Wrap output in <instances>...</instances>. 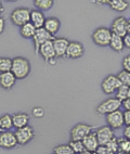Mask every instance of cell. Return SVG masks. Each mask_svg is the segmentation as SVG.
Here are the masks:
<instances>
[{"label":"cell","instance_id":"obj_1","mask_svg":"<svg viewBox=\"0 0 130 154\" xmlns=\"http://www.w3.org/2000/svg\"><path fill=\"white\" fill-rule=\"evenodd\" d=\"M32 65L29 60L24 57H17L13 59L11 72L17 77V79H25L28 75L31 74Z\"/></svg>","mask_w":130,"mask_h":154},{"label":"cell","instance_id":"obj_2","mask_svg":"<svg viewBox=\"0 0 130 154\" xmlns=\"http://www.w3.org/2000/svg\"><path fill=\"white\" fill-rule=\"evenodd\" d=\"M112 36H113V33H112L111 28L99 27L92 33L91 38L92 42L99 47H107L110 46Z\"/></svg>","mask_w":130,"mask_h":154},{"label":"cell","instance_id":"obj_3","mask_svg":"<svg viewBox=\"0 0 130 154\" xmlns=\"http://www.w3.org/2000/svg\"><path fill=\"white\" fill-rule=\"evenodd\" d=\"M31 10L28 8H17L10 14V20L13 23V25L17 27H22L23 25L31 22Z\"/></svg>","mask_w":130,"mask_h":154},{"label":"cell","instance_id":"obj_4","mask_svg":"<svg viewBox=\"0 0 130 154\" xmlns=\"http://www.w3.org/2000/svg\"><path fill=\"white\" fill-rule=\"evenodd\" d=\"M122 106V102L116 98H108L104 100L97 106L95 111L99 115H107L110 113H113L115 111L119 110Z\"/></svg>","mask_w":130,"mask_h":154},{"label":"cell","instance_id":"obj_5","mask_svg":"<svg viewBox=\"0 0 130 154\" xmlns=\"http://www.w3.org/2000/svg\"><path fill=\"white\" fill-rule=\"evenodd\" d=\"M93 131V127L89 124L85 123H78L76 124L72 129H71V140L74 141H83L85 137L91 134Z\"/></svg>","mask_w":130,"mask_h":154},{"label":"cell","instance_id":"obj_6","mask_svg":"<svg viewBox=\"0 0 130 154\" xmlns=\"http://www.w3.org/2000/svg\"><path fill=\"white\" fill-rule=\"evenodd\" d=\"M122 84L118 79L116 75H107V76L102 80L101 83V89L105 94H116L117 89L122 86Z\"/></svg>","mask_w":130,"mask_h":154},{"label":"cell","instance_id":"obj_7","mask_svg":"<svg viewBox=\"0 0 130 154\" xmlns=\"http://www.w3.org/2000/svg\"><path fill=\"white\" fill-rule=\"evenodd\" d=\"M14 134H15L19 146H26L35 137V130L29 125L26 127H23V128H20V129H17Z\"/></svg>","mask_w":130,"mask_h":154},{"label":"cell","instance_id":"obj_8","mask_svg":"<svg viewBox=\"0 0 130 154\" xmlns=\"http://www.w3.org/2000/svg\"><path fill=\"white\" fill-rule=\"evenodd\" d=\"M128 24H129V21L125 17L120 15V17H115L111 25L112 33L114 35L119 36V37H125V36L127 35Z\"/></svg>","mask_w":130,"mask_h":154},{"label":"cell","instance_id":"obj_9","mask_svg":"<svg viewBox=\"0 0 130 154\" xmlns=\"http://www.w3.org/2000/svg\"><path fill=\"white\" fill-rule=\"evenodd\" d=\"M54 38H56V37H54V36H52L50 33H48L47 30L44 29V27L37 29L36 34H35V36H34V38H33L34 48H35V53H36V54H38L39 48L41 47L44 44L50 42V40H53Z\"/></svg>","mask_w":130,"mask_h":154},{"label":"cell","instance_id":"obj_10","mask_svg":"<svg viewBox=\"0 0 130 154\" xmlns=\"http://www.w3.org/2000/svg\"><path fill=\"white\" fill-rule=\"evenodd\" d=\"M105 121L107 126L111 127L112 129H120L125 126L124 112L120 110H117L113 113H110L106 115Z\"/></svg>","mask_w":130,"mask_h":154},{"label":"cell","instance_id":"obj_11","mask_svg":"<svg viewBox=\"0 0 130 154\" xmlns=\"http://www.w3.org/2000/svg\"><path fill=\"white\" fill-rule=\"evenodd\" d=\"M19 146L15 137V134L12 131H2L0 132V148L5 150H12Z\"/></svg>","mask_w":130,"mask_h":154},{"label":"cell","instance_id":"obj_12","mask_svg":"<svg viewBox=\"0 0 130 154\" xmlns=\"http://www.w3.org/2000/svg\"><path fill=\"white\" fill-rule=\"evenodd\" d=\"M95 135H97L100 146H105V144H107L110 141L113 140L114 138H115L114 129H112L111 127H108L107 125L100 127L99 129H97Z\"/></svg>","mask_w":130,"mask_h":154},{"label":"cell","instance_id":"obj_13","mask_svg":"<svg viewBox=\"0 0 130 154\" xmlns=\"http://www.w3.org/2000/svg\"><path fill=\"white\" fill-rule=\"evenodd\" d=\"M38 54H40V57L47 63H50L52 60H56V51H54V47H53V40H50V42L42 45L41 47L39 48Z\"/></svg>","mask_w":130,"mask_h":154},{"label":"cell","instance_id":"obj_14","mask_svg":"<svg viewBox=\"0 0 130 154\" xmlns=\"http://www.w3.org/2000/svg\"><path fill=\"white\" fill-rule=\"evenodd\" d=\"M69 40L64 37H58L53 39V47L56 51V58H65L68 48Z\"/></svg>","mask_w":130,"mask_h":154},{"label":"cell","instance_id":"obj_15","mask_svg":"<svg viewBox=\"0 0 130 154\" xmlns=\"http://www.w3.org/2000/svg\"><path fill=\"white\" fill-rule=\"evenodd\" d=\"M85 53L83 45L79 42H69L68 48H67L66 58L67 59H79Z\"/></svg>","mask_w":130,"mask_h":154},{"label":"cell","instance_id":"obj_16","mask_svg":"<svg viewBox=\"0 0 130 154\" xmlns=\"http://www.w3.org/2000/svg\"><path fill=\"white\" fill-rule=\"evenodd\" d=\"M17 83V77L14 76L12 72L1 73L0 74V87L6 90H10L14 87Z\"/></svg>","mask_w":130,"mask_h":154},{"label":"cell","instance_id":"obj_17","mask_svg":"<svg viewBox=\"0 0 130 154\" xmlns=\"http://www.w3.org/2000/svg\"><path fill=\"white\" fill-rule=\"evenodd\" d=\"M83 144L85 146V150L88 152H95L99 148V141H98V138L97 135H95V132L92 131L91 134H89L87 137H85L83 139Z\"/></svg>","mask_w":130,"mask_h":154},{"label":"cell","instance_id":"obj_18","mask_svg":"<svg viewBox=\"0 0 130 154\" xmlns=\"http://www.w3.org/2000/svg\"><path fill=\"white\" fill-rule=\"evenodd\" d=\"M12 119H13L14 128H15V129H20V128L28 126V123H29V115H28L27 113H24V112L15 113V114L12 115Z\"/></svg>","mask_w":130,"mask_h":154},{"label":"cell","instance_id":"obj_19","mask_svg":"<svg viewBox=\"0 0 130 154\" xmlns=\"http://www.w3.org/2000/svg\"><path fill=\"white\" fill-rule=\"evenodd\" d=\"M60 27H61V21L58 19V17H48L46 20L44 25V28L47 30L48 33H50L52 36H54L59 30H60Z\"/></svg>","mask_w":130,"mask_h":154},{"label":"cell","instance_id":"obj_20","mask_svg":"<svg viewBox=\"0 0 130 154\" xmlns=\"http://www.w3.org/2000/svg\"><path fill=\"white\" fill-rule=\"evenodd\" d=\"M46 17H44V12L39 11V10H32L31 12V23L37 28H42L44 25V22H46Z\"/></svg>","mask_w":130,"mask_h":154},{"label":"cell","instance_id":"obj_21","mask_svg":"<svg viewBox=\"0 0 130 154\" xmlns=\"http://www.w3.org/2000/svg\"><path fill=\"white\" fill-rule=\"evenodd\" d=\"M36 30L37 28L29 22L27 24L23 25L22 27H20V35L25 39H33L35 34H36Z\"/></svg>","mask_w":130,"mask_h":154},{"label":"cell","instance_id":"obj_22","mask_svg":"<svg viewBox=\"0 0 130 154\" xmlns=\"http://www.w3.org/2000/svg\"><path fill=\"white\" fill-rule=\"evenodd\" d=\"M108 6L116 12H124L129 8V2L126 0H110Z\"/></svg>","mask_w":130,"mask_h":154},{"label":"cell","instance_id":"obj_23","mask_svg":"<svg viewBox=\"0 0 130 154\" xmlns=\"http://www.w3.org/2000/svg\"><path fill=\"white\" fill-rule=\"evenodd\" d=\"M13 127V119L12 115L6 113L0 116V129L2 131H9Z\"/></svg>","mask_w":130,"mask_h":154},{"label":"cell","instance_id":"obj_24","mask_svg":"<svg viewBox=\"0 0 130 154\" xmlns=\"http://www.w3.org/2000/svg\"><path fill=\"white\" fill-rule=\"evenodd\" d=\"M110 47L112 50L116 51V52H122V50L125 49V45H124V39L122 37H119L117 35L112 36L111 42H110Z\"/></svg>","mask_w":130,"mask_h":154},{"label":"cell","instance_id":"obj_25","mask_svg":"<svg viewBox=\"0 0 130 154\" xmlns=\"http://www.w3.org/2000/svg\"><path fill=\"white\" fill-rule=\"evenodd\" d=\"M34 6L36 8V10L39 11H48L52 8L53 5H54V1L53 0H34Z\"/></svg>","mask_w":130,"mask_h":154},{"label":"cell","instance_id":"obj_26","mask_svg":"<svg viewBox=\"0 0 130 154\" xmlns=\"http://www.w3.org/2000/svg\"><path fill=\"white\" fill-rule=\"evenodd\" d=\"M115 98H116V99H118L119 101L122 103L125 100H127L128 98H130V87H127V86L122 85L118 89H117Z\"/></svg>","mask_w":130,"mask_h":154},{"label":"cell","instance_id":"obj_27","mask_svg":"<svg viewBox=\"0 0 130 154\" xmlns=\"http://www.w3.org/2000/svg\"><path fill=\"white\" fill-rule=\"evenodd\" d=\"M13 59H10L8 57H0V74L11 72Z\"/></svg>","mask_w":130,"mask_h":154},{"label":"cell","instance_id":"obj_28","mask_svg":"<svg viewBox=\"0 0 130 154\" xmlns=\"http://www.w3.org/2000/svg\"><path fill=\"white\" fill-rule=\"evenodd\" d=\"M119 146V154H128L130 153V140L126 138H117Z\"/></svg>","mask_w":130,"mask_h":154},{"label":"cell","instance_id":"obj_29","mask_svg":"<svg viewBox=\"0 0 130 154\" xmlns=\"http://www.w3.org/2000/svg\"><path fill=\"white\" fill-rule=\"evenodd\" d=\"M53 153L56 154H74L72 148L69 146V144H59V146H54L53 149Z\"/></svg>","mask_w":130,"mask_h":154},{"label":"cell","instance_id":"obj_30","mask_svg":"<svg viewBox=\"0 0 130 154\" xmlns=\"http://www.w3.org/2000/svg\"><path fill=\"white\" fill-rule=\"evenodd\" d=\"M69 146L72 148L73 152L75 154H80L85 151V146L83 144V141H74V140H71L68 142Z\"/></svg>","mask_w":130,"mask_h":154},{"label":"cell","instance_id":"obj_31","mask_svg":"<svg viewBox=\"0 0 130 154\" xmlns=\"http://www.w3.org/2000/svg\"><path fill=\"white\" fill-rule=\"evenodd\" d=\"M117 77H118V79L120 80V83H122V85L130 87V72L122 69V71L117 74Z\"/></svg>","mask_w":130,"mask_h":154},{"label":"cell","instance_id":"obj_32","mask_svg":"<svg viewBox=\"0 0 130 154\" xmlns=\"http://www.w3.org/2000/svg\"><path fill=\"white\" fill-rule=\"evenodd\" d=\"M32 115L35 117V119H42L44 116V107L41 106H35L32 110Z\"/></svg>","mask_w":130,"mask_h":154},{"label":"cell","instance_id":"obj_33","mask_svg":"<svg viewBox=\"0 0 130 154\" xmlns=\"http://www.w3.org/2000/svg\"><path fill=\"white\" fill-rule=\"evenodd\" d=\"M122 66L124 71L130 72V53L126 55V57H124V59L122 61Z\"/></svg>","mask_w":130,"mask_h":154},{"label":"cell","instance_id":"obj_34","mask_svg":"<svg viewBox=\"0 0 130 154\" xmlns=\"http://www.w3.org/2000/svg\"><path fill=\"white\" fill-rule=\"evenodd\" d=\"M95 152L98 154H113L111 152V150L106 146H99V148H98V150Z\"/></svg>","mask_w":130,"mask_h":154},{"label":"cell","instance_id":"obj_35","mask_svg":"<svg viewBox=\"0 0 130 154\" xmlns=\"http://www.w3.org/2000/svg\"><path fill=\"white\" fill-rule=\"evenodd\" d=\"M124 119L125 125L126 126H130V111H125L124 112Z\"/></svg>","mask_w":130,"mask_h":154},{"label":"cell","instance_id":"obj_36","mask_svg":"<svg viewBox=\"0 0 130 154\" xmlns=\"http://www.w3.org/2000/svg\"><path fill=\"white\" fill-rule=\"evenodd\" d=\"M122 135H124V138H126L127 140H130V126L125 127L124 131H122Z\"/></svg>","mask_w":130,"mask_h":154},{"label":"cell","instance_id":"obj_37","mask_svg":"<svg viewBox=\"0 0 130 154\" xmlns=\"http://www.w3.org/2000/svg\"><path fill=\"white\" fill-rule=\"evenodd\" d=\"M5 28H6V20L0 17V35L5 32Z\"/></svg>","mask_w":130,"mask_h":154},{"label":"cell","instance_id":"obj_38","mask_svg":"<svg viewBox=\"0 0 130 154\" xmlns=\"http://www.w3.org/2000/svg\"><path fill=\"white\" fill-rule=\"evenodd\" d=\"M124 39V45H125V48H130V35L127 34V35L122 37Z\"/></svg>","mask_w":130,"mask_h":154},{"label":"cell","instance_id":"obj_39","mask_svg":"<svg viewBox=\"0 0 130 154\" xmlns=\"http://www.w3.org/2000/svg\"><path fill=\"white\" fill-rule=\"evenodd\" d=\"M122 106L124 107L126 111H130V98H128L127 100H125L122 103Z\"/></svg>","mask_w":130,"mask_h":154},{"label":"cell","instance_id":"obj_40","mask_svg":"<svg viewBox=\"0 0 130 154\" xmlns=\"http://www.w3.org/2000/svg\"><path fill=\"white\" fill-rule=\"evenodd\" d=\"M94 3H98V5H108L110 0H105V1H94Z\"/></svg>","mask_w":130,"mask_h":154},{"label":"cell","instance_id":"obj_41","mask_svg":"<svg viewBox=\"0 0 130 154\" xmlns=\"http://www.w3.org/2000/svg\"><path fill=\"white\" fill-rule=\"evenodd\" d=\"M3 12H5V6H3V3L0 1V15H1Z\"/></svg>","mask_w":130,"mask_h":154},{"label":"cell","instance_id":"obj_42","mask_svg":"<svg viewBox=\"0 0 130 154\" xmlns=\"http://www.w3.org/2000/svg\"><path fill=\"white\" fill-rule=\"evenodd\" d=\"M127 34L130 35V21H129V24H128V30H127Z\"/></svg>","mask_w":130,"mask_h":154},{"label":"cell","instance_id":"obj_43","mask_svg":"<svg viewBox=\"0 0 130 154\" xmlns=\"http://www.w3.org/2000/svg\"><path fill=\"white\" fill-rule=\"evenodd\" d=\"M80 154H91V152H88V151H86V150H85V151H83V153H80Z\"/></svg>","mask_w":130,"mask_h":154},{"label":"cell","instance_id":"obj_44","mask_svg":"<svg viewBox=\"0 0 130 154\" xmlns=\"http://www.w3.org/2000/svg\"><path fill=\"white\" fill-rule=\"evenodd\" d=\"M91 154H98L97 152H93V153H91Z\"/></svg>","mask_w":130,"mask_h":154},{"label":"cell","instance_id":"obj_45","mask_svg":"<svg viewBox=\"0 0 130 154\" xmlns=\"http://www.w3.org/2000/svg\"><path fill=\"white\" fill-rule=\"evenodd\" d=\"M0 132H2V130H1V129H0Z\"/></svg>","mask_w":130,"mask_h":154},{"label":"cell","instance_id":"obj_46","mask_svg":"<svg viewBox=\"0 0 130 154\" xmlns=\"http://www.w3.org/2000/svg\"><path fill=\"white\" fill-rule=\"evenodd\" d=\"M51 154H56V153H51Z\"/></svg>","mask_w":130,"mask_h":154},{"label":"cell","instance_id":"obj_47","mask_svg":"<svg viewBox=\"0 0 130 154\" xmlns=\"http://www.w3.org/2000/svg\"><path fill=\"white\" fill-rule=\"evenodd\" d=\"M128 154H130V153H128Z\"/></svg>","mask_w":130,"mask_h":154}]
</instances>
